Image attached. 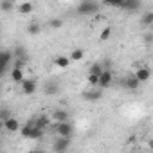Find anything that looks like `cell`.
<instances>
[{
	"mask_svg": "<svg viewBox=\"0 0 153 153\" xmlns=\"http://www.w3.org/2000/svg\"><path fill=\"white\" fill-rule=\"evenodd\" d=\"M52 124V123H51ZM52 131L54 135H59V137H72L74 133V124L70 121H61V123H54L52 124Z\"/></svg>",
	"mask_w": 153,
	"mask_h": 153,
	"instance_id": "cell-1",
	"label": "cell"
},
{
	"mask_svg": "<svg viewBox=\"0 0 153 153\" xmlns=\"http://www.w3.org/2000/svg\"><path fill=\"white\" fill-rule=\"evenodd\" d=\"M18 131L24 135V139H42V137H43V133H45V130L36 128V126H34V124H31V123H27V124L20 126V130H18Z\"/></svg>",
	"mask_w": 153,
	"mask_h": 153,
	"instance_id": "cell-2",
	"label": "cell"
},
{
	"mask_svg": "<svg viewBox=\"0 0 153 153\" xmlns=\"http://www.w3.org/2000/svg\"><path fill=\"white\" fill-rule=\"evenodd\" d=\"M68 146H70V137H59V135H56V139L52 140V151H56V153L67 151Z\"/></svg>",
	"mask_w": 153,
	"mask_h": 153,
	"instance_id": "cell-3",
	"label": "cell"
},
{
	"mask_svg": "<svg viewBox=\"0 0 153 153\" xmlns=\"http://www.w3.org/2000/svg\"><path fill=\"white\" fill-rule=\"evenodd\" d=\"M114 83V74L108 70V68H105L101 74H99V81H97V88H101V90H105V88H108L110 85Z\"/></svg>",
	"mask_w": 153,
	"mask_h": 153,
	"instance_id": "cell-4",
	"label": "cell"
},
{
	"mask_svg": "<svg viewBox=\"0 0 153 153\" xmlns=\"http://www.w3.org/2000/svg\"><path fill=\"white\" fill-rule=\"evenodd\" d=\"M78 11L81 15H92L97 11V2L96 0H81V4L78 6Z\"/></svg>",
	"mask_w": 153,
	"mask_h": 153,
	"instance_id": "cell-5",
	"label": "cell"
},
{
	"mask_svg": "<svg viewBox=\"0 0 153 153\" xmlns=\"http://www.w3.org/2000/svg\"><path fill=\"white\" fill-rule=\"evenodd\" d=\"M20 88H22V94H24V96H33L38 87H36V81H34V79L24 78V79L20 81Z\"/></svg>",
	"mask_w": 153,
	"mask_h": 153,
	"instance_id": "cell-6",
	"label": "cell"
},
{
	"mask_svg": "<svg viewBox=\"0 0 153 153\" xmlns=\"http://www.w3.org/2000/svg\"><path fill=\"white\" fill-rule=\"evenodd\" d=\"M49 117H51V121H52V123L70 121V115H68V112H67V110H63V108H54V110H52V114H51Z\"/></svg>",
	"mask_w": 153,
	"mask_h": 153,
	"instance_id": "cell-7",
	"label": "cell"
},
{
	"mask_svg": "<svg viewBox=\"0 0 153 153\" xmlns=\"http://www.w3.org/2000/svg\"><path fill=\"white\" fill-rule=\"evenodd\" d=\"M29 123H31V124H34L36 128L47 130V126H49L52 121H51V117H49V115H45V114H40V115H36V117H34L33 121H29Z\"/></svg>",
	"mask_w": 153,
	"mask_h": 153,
	"instance_id": "cell-8",
	"label": "cell"
},
{
	"mask_svg": "<svg viewBox=\"0 0 153 153\" xmlns=\"http://www.w3.org/2000/svg\"><path fill=\"white\" fill-rule=\"evenodd\" d=\"M4 128H6L9 133H15V131L20 130V121H18L16 117H13V115H7V117L4 119Z\"/></svg>",
	"mask_w": 153,
	"mask_h": 153,
	"instance_id": "cell-9",
	"label": "cell"
},
{
	"mask_svg": "<svg viewBox=\"0 0 153 153\" xmlns=\"http://www.w3.org/2000/svg\"><path fill=\"white\" fill-rule=\"evenodd\" d=\"M16 11L20 15H31L34 11V4L31 2V0H20L18 6H16Z\"/></svg>",
	"mask_w": 153,
	"mask_h": 153,
	"instance_id": "cell-10",
	"label": "cell"
},
{
	"mask_svg": "<svg viewBox=\"0 0 153 153\" xmlns=\"http://www.w3.org/2000/svg\"><path fill=\"white\" fill-rule=\"evenodd\" d=\"M133 76L139 79V83H146V81H149V78H151V70H149L148 67H139Z\"/></svg>",
	"mask_w": 153,
	"mask_h": 153,
	"instance_id": "cell-11",
	"label": "cell"
},
{
	"mask_svg": "<svg viewBox=\"0 0 153 153\" xmlns=\"http://www.w3.org/2000/svg\"><path fill=\"white\" fill-rule=\"evenodd\" d=\"M52 63H54V67H58V68H68L72 61H70V58H68V56L58 54V56H54V58H52Z\"/></svg>",
	"mask_w": 153,
	"mask_h": 153,
	"instance_id": "cell-12",
	"label": "cell"
},
{
	"mask_svg": "<svg viewBox=\"0 0 153 153\" xmlns=\"http://www.w3.org/2000/svg\"><path fill=\"white\" fill-rule=\"evenodd\" d=\"M101 96H103L101 88L96 90V87H90V90H87V92L83 94V99H85V101H99Z\"/></svg>",
	"mask_w": 153,
	"mask_h": 153,
	"instance_id": "cell-13",
	"label": "cell"
},
{
	"mask_svg": "<svg viewBox=\"0 0 153 153\" xmlns=\"http://www.w3.org/2000/svg\"><path fill=\"white\" fill-rule=\"evenodd\" d=\"M139 7H140V0H123V4H121L119 9H123V11H135Z\"/></svg>",
	"mask_w": 153,
	"mask_h": 153,
	"instance_id": "cell-14",
	"label": "cell"
},
{
	"mask_svg": "<svg viewBox=\"0 0 153 153\" xmlns=\"http://www.w3.org/2000/svg\"><path fill=\"white\" fill-rule=\"evenodd\" d=\"M24 78H25V76H24V68L11 67V70H9V79H11V81H15V83H20Z\"/></svg>",
	"mask_w": 153,
	"mask_h": 153,
	"instance_id": "cell-15",
	"label": "cell"
},
{
	"mask_svg": "<svg viewBox=\"0 0 153 153\" xmlns=\"http://www.w3.org/2000/svg\"><path fill=\"white\" fill-rule=\"evenodd\" d=\"M123 87L128 88V90H137V88L140 87V83H139V79L135 78V76H130V78L123 79Z\"/></svg>",
	"mask_w": 153,
	"mask_h": 153,
	"instance_id": "cell-16",
	"label": "cell"
},
{
	"mask_svg": "<svg viewBox=\"0 0 153 153\" xmlns=\"http://www.w3.org/2000/svg\"><path fill=\"white\" fill-rule=\"evenodd\" d=\"M68 58H70V61H81L85 58V51L83 49H74Z\"/></svg>",
	"mask_w": 153,
	"mask_h": 153,
	"instance_id": "cell-17",
	"label": "cell"
},
{
	"mask_svg": "<svg viewBox=\"0 0 153 153\" xmlns=\"http://www.w3.org/2000/svg\"><path fill=\"white\" fill-rule=\"evenodd\" d=\"M151 24H153V13L148 11V13H144L142 20H140V25L142 27H151Z\"/></svg>",
	"mask_w": 153,
	"mask_h": 153,
	"instance_id": "cell-18",
	"label": "cell"
},
{
	"mask_svg": "<svg viewBox=\"0 0 153 153\" xmlns=\"http://www.w3.org/2000/svg\"><path fill=\"white\" fill-rule=\"evenodd\" d=\"M27 33H29L31 36L38 34V33H40V24H38V22H31V24L27 25Z\"/></svg>",
	"mask_w": 153,
	"mask_h": 153,
	"instance_id": "cell-19",
	"label": "cell"
},
{
	"mask_svg": "<svg viewBox=\"0 0 153 153\" xmlns=\"http://www.w3.org/2000/svg\"><path fill=\"white\" fill-rule=\"evenodd\" d=\"M103 70H105V67H103L101 63H92V65H90V68H88V72H90V74H97V76H99Z\"/></svg>",
	"mask_w": 153,
	"mask_h": 153,
	"instance_id": "cell-20",
	"label": "cell"
},
{
	"mask_svg": "<svg viewBox=\"0 0 153 153\" xmlns=\"http://www.w3.org/2000/svg\"><path fill=\"white\" fill-rule=\"evenodd\" d=\"M97 81H99V76H97V74H90V72H88L87 83H88L90 87H97Z\"/></svg>",
	"mask_w": 153,
	"mask_h": 153,
	"instance_id": "cell-21",
	"label": "cell"
},
{
	"mask_svg": "<svg viewBox=\"0 0 153 153\" xmlns=\"http://www.w3.org/2000/svg\"><path fill=\"white\" fill-rule=\"evenodd\" d=\"M0 9H2L4 13L11 11L13 9V2H11V0H2V2H0Z\"/></svg>",
	"mask_w": 153,
	"mask_h": 153,
	"instance_id": "cell-22",
	"label": "cell"
},
{
	"mask_svg": "<svg viewBox=\"0 0 153 153\" xmlns=\"http://www.w3.org/2000/svg\"><path fill=\"white\" fill-rule=\"evenodd\" d=\"M110 34H112V29H110V27H105V29L101 31V34H99V40H101V42H105V40H108V38H110Z\"/></svg>",
	"mask_w": 153,
	"mask_h": 153,
	"instance_id": "cell-23",
	"label": "cell"
},
{
	"mask_svg": "<svg viewBox=\"0 0 153 153\" xmlns=\"http://www.w3.org/2000/svg\"><path fill=\"white\" fill-rule=\"evenodd\" d=\"M105 6H110V7H121L123 0H103Z\"/></svg>",
	"mask_w": 153,
	"mask_h": 153,
	"instance_id": "cell-24",
	"label": "cell"
},
{
	"mask_svg": "<svg viewBox=\"0 0 153 153\" xmlns=\"http://www.w3.org/2000/svg\"><path fill=\"white\" fill-rule=\"evenodd\" d=\"M49 25H51V27H52V29H59V27H61V25H63V20H61V18H52V20H51V24H49Z\"/></svg>",
	"mask_w": 153,
	"mask_h": 153,
	"instance_id": "cell-25",
	"label": "cell"
},
{
	"mask_svg": "<svg viewBox=\"0 0 153 153\" xmlns=\"http://www.w3.org/2000/svg\"><path fill=\"white\" fill-rule=\"evenodd\" d=\"M13 67H16V68H24V67H25V59H24V58H16L15 63H13Z\"/></svg>",
	"mask_w": 153,
	"mask_h": 153,
	"instance_id": "cell-26",
	"label": "cell"
},
{
	"mask_svg": "<svg viewBox=\"0 0 153 153\" xmlns=\"http://www.w3.org/2000/svg\"><path fill=\"white\" fill-rule=\"evenodd\" d=\"M51 92H52V94L58 92V85H56V83H49V85H47V94H51Z\"/></svg>",
	"mask_w": 153,
	"mask_h": 153,
	"instance_id": "cell-27",
	"label": "cell"
},
{
	"mask_svg": "<svg viewBox=\"0 0 153 153\" xmlns=\"http://www.w3.org/2000/svg\"><path fill=\"white\" fill-rule=\"evenodd\" d=\"M6 72H7V65H2V63H0V78H2Z\"/></svg>",
	"mask_w": 153,
	"mask_h": 153,
	"instance_id": "cell-28",
	"label": "cell"
},
{
	"mask_svg": "<svg viewBox=\"0 0 153 153\" xmlns=\"http://www.w3.org/2000/svg\"><path fill=\"white\" fill-rule=\"evenodd\" d=\"M2 128H4V121H2V119H0V130H2Z\"/></svg>",
	"mask_w": 153,
	"mask_h": 153,
	"instance_id": "cell-29",
	"label": "cell"
}]
</instances>
